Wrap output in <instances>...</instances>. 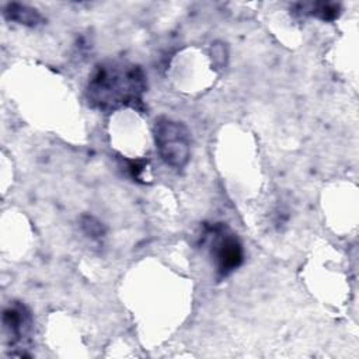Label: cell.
I'll return each instance as SVG.
<instances>
[{"label":"cell","mask_w":359,"mask_h":359,"mask_svg":"<svg viewBox=\"0 0 359 359\" xmlns=\"http://www.w3.org/2000/svg\"><path fill=\"white\" fill-rule=\"evenodd\" d=\"M146 87V74L139 65L122 59H107L97 63L90 73L86 97L93 108L102 112L125 107L142 109Z\"/></svg>","instance_id":"obj_1"},{"label":"cell","mask_w":359,"mask_h":359,"mask_svg":"<svg viewBox=\"0 0 359 359\" xmlns=\"http://www.w3.org/2000/svg\"><path fill=\"white\" fill-rule=\"evenodd\" d=\"M202 244L208 247L209 257L217 276L226 278L244 261V248L238 236L224 223L205 226Z\"/></svg>","instance_id":"obj_2"},{"label":"cell","mask_w":359,"mask_h":359,"mask_svg":"<svg viewBox=\"0 0 359 359\" xmlns=\"http://www.w3.org/2000/svg\"><path fill=\"white\" fill-rule=\"evenodd\" d=\"M153 137L160 158L174 170H182L191 157L188 128L175 119L161 116L153 126Z\"/></svg>","instance_id":"obj_3"},{"label":"cell","mask_w":359,"mask_h":359,"mask_svg":"<svg viewBox=\"0 0 359 359\" xmlns=\"http://www.w3.org/2000/svg\"><path fill=\"white\" fill-rule=\"evenodd\" d=\"M32 316L25 304L13 302L3 310V330L10 346H21L28 341L32 331Z\"/></svg>","instance_id":"obj_4"},{"label":"cell","mask_w":359,"mask_h":359,"mask_svg":"<svg viewBox=\"0 0 359 359\" xmlns=\"http://www.w3.org/2000/svg\"><path fill=\"white\" fill-rule=\"evenodd\" d=\"M294 11L300 15L316 17L321 21H334L341 14V6L338 3H297Z\"/></svg>","instance_id":"obj_6"},{"label":"cell","mask_w":359,"mask_h":359,"mask_svg":"<svg viewBox=\"0 0 359 359\" xmlns=\"http://www.w3.org/2000/svg\"><path fill=\"white\" fill-rule=\"evenodd\" d=\"M80 223H81V229H83L84 234L91 238H101L105 234V229H104L102 223L98 222L93 216H83Z\"/></svg>","instance_id":"obj_7"},{"label":"cell","mask_w":359,"mask_h":359,"mask_svg":"<svg viewBox=\"0 0 359 359\" xmlns=\"http://www.w3.org/2000/svg\"><path fill=\"white\" fill-rule=\"evenodd\" d=\"M3 14L8 21H13L29 28H35L45 22L43 15L36 8L22 3H15V1L7 3L3 7Z\"/></svg>","instance_id":"obj_5"}]
</instances>
